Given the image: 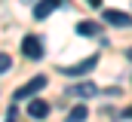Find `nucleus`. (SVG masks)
Instances as JSON below:
<instances>
[{
	"label": "nucleus",
	"mask_w": 132,
	"mask_h": 122,
	"mask_svg": "<svg viewBox=\"0 0 132 122\" xmlns=\"http://www.w3.org/2000/svg\"><path fill=\"white\" fill-rule=\"evenodd\" d=\"M77 34H80V37H98L101 28L95 22H80V25H77Z\"/></svg>",
	"instance_id": "8"
},
{
	"label": "nucleus",
	"mask_w": 132,
	"mask_h": 122,
	"mask_svg": "<svg viewBox=\"0 0 132 122\" xmlns=\"http://www.w3.org/2000/svg\"><path fill=\"white\" fill-rule=\"evenodd\" d=\"M104 22L114 25V28H129V25H132V15H129V12H120V9H104Z\"/></svg>",
	"instance_id": "4"
},
{
	"label": "nucleus",
	"mask_w": 132,
	"mask_h": 122,
	"mask_svg": "<svg viewBox=\"0 0 132 122\" xmlns=\"http://www.w3.org/2000/svg\"><path fill=\"white\" fill-rule=\"evenodd\" d=\"M28 116H31V119H46V116H49V104H46V101H31V104H28Z\"/></svg>",
	"instance_id": "6"
},
{
	"label": "nucleus",
	"mask_w": 132,
	"mask_h": 122,
	"mask_svg": "<svg viewBox=\"0 0 132 122\" xmlns=\"http://www.w3.org/2000/svg\"><path fill=\"white\" fill-rule=\"evenodd\" d=\"M43 89H46V76H34L31 83H25L22 89L15 91V98H19V101H25V98H34L37 91H43Z\"/></svg>",
	"instance_id": "2"
},
{
	"label": "nucleus",
	"mask_w": 132,
	"mask_h": 122,
	"mask_svg": "<svg viewBox=\"0 0 132 122\" xmlns=\"http://www.w3.org/2000/svg\"><path fill=\"white\" fill-rule=\"evenodd\" d=\"M123 113H126V116H132V107H129V110H123Z\"/></svg>",
	"instance_id": "13"
},
{
	"label": "nucleus",
	"mask_w": 132,
	"mask_h": 122,
	"mask_svg": "<svg viewBox=\"0 0 132 122\" xmlns=\"http://www.w3.org/2000/svg\"><path fill=\"white\" fill-rule=\"evenodd\" d=\"M86 3H89V6H98V3H101V0H86Z\"/></svg>",
	"instance_id": "12"
},
{
	"label": "nucleus",
	"mask_w": 132,
	"mask_h": 122,
	"mask_svg": "<svg viewBox=\"0 0 132 122\" xmlns=\"http://www.w3.org/2000/svg\"><path fill=\"white\" fill-rule=\"evenodd\" d=\"M22 52H25V58H31V61L43 58V43H40L37 34H28V37L22 40Z\"/></svg>",
	"instance_id": "1"
},
{
	"label": "nucleus",
	"mask_w": 132,
	"mask_h": 122,
	"mask_svg": "<svg viewBox=\"0 0 132 122\" xmlns=\"http://www.w3.org/2000/svg\"><path fill=\"white\" fill-rule=\"evenodd\" d=\"M6 122H15V113H12V110H9V116H6Z\"/></svg>",
	"instance_id": "11"
},
{
	"label": "nucleus",
	"mask_w": 132,
	"mask_h": 122,
	"mask_svg": "<svg viewBox=\"0 0 132 122\" xmlns=\"http://www.w3.org/2000/svg\"><path fill=\"white\" fill-rule=\"evenodd\" d=\"M86 116H89V110H86L83 104H77V107L68 113V122H86Z\"/></svg>",
	"instance_id": "9"
},
{
	"label": "nucleus",
	"mask_w": 132,
	"mask_h": 122,
	"mask_svg": "<svg viewBox=\"0 0 132 122\" xmlns=\"http://www.w3.org/2000/svg\"><path fill=\"white\" fill-rule=\"evenodd\" d=\"M126 58H129V61H132V49H129V52H126Z\"/></svg>",
	"instance_id": "14"
},
{
	"label": "nucleus",
	"mask_w": 132,
	"mask_h": 122,
	"mask_svg": "<svg viewBox=\"0 0 132 122\" xmlns=\"http://www.w3.org/2000/svg\"><path fill=\"white\" fill-rule=\"evenodd\" d=\"M62 3H65V0H40V3L34 6V18H40V22H43V18H49Z\"/></svg>",
	"instance_id": "5"
},
{
	"label": "nucleus",
	"mask_w": 132,
	"mask_h": 122,
	"mask_svg": "<svg viewBox=\"0 0 132 122\" xmlns=\"http://www.w3.org/2000/svg\"><path fill=\"white\" fill-rule=\"evenodd\" d=\"M9 67H12V58H9L6 52H0V73H6Z\"/></svg>",
	"instance_id": "10"
},
{
	"label": "nucleus",
	"mask_w": 132,
	"mask_h": 122,
	"mask_svg": "<svg viewBox=\"0 0 132 122\" xmlns=\"http://www.w3.org/2000/svg\"><path fill=\"white\" fill-rule=\"evenodd\" d=\"M74 95H77V98H95V95H98V86H95V83H77V86H74Z\"/></svg>",
	"instance_id": "7"
},
{
	"label": "nucleus",
	"mask_w": 132,
	"mask_h": 122,
	"mask_svg": "<svg viewBox=\"0 0 132 122\" xmlns=\"http://www.w3.org/2000/svg\"><path fill=\"white\" fill-rule=\"evenodd\" d=\"M95 61H98V55H89V58L80 61V64H68V67H62V73H68V76H83V73H89V70L95 67Z\"/></svg>",
	"instance_id": "3"
}]
</instances>
